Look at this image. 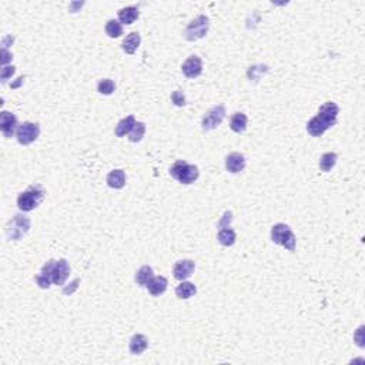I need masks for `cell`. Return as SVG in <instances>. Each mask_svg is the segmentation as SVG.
<instances>
[{
  "mask_svg": "<svg viewBox=\"0 0 365 365\" xmlns=\"http://www.w3.org/2000/svg\"><path fill=\"white\" fill-rule=\"evenodd\" d=\"M154 273H153V268L150 266H143L137 273H136V283L142 287H147V284L152 281V278Z\"/></svg>",
  "mask_w": 365,
  "mask_h": 365,
  "instance_id": "cb8c5ba5",
  "label": "cell"
},
{
  "mask_svg": "<svg viewBox=\"0 0 365 365\" xmlns=\"http://www.w3.org/2000/svg\"><path fill=\"white\" fill-rule=\"evenodd\" d=\"M18 118L10 111H2L0 114V130L6 139H10L18 130Z\"/></svg>",
  "mask_w": 365,
  "mask_h": 365,
  "instance_id": "30bf717a",
  "label": "cell"
},
{
  "mask_svg": "<svg viewBox=\"0 0 365 365\" xmlns=\"http://www.w3.org/2000/svg\"><path fill=\"white\" fill-rule=\"evenodd\" d=\"M136 118L134 116H127L125 118H121L116 126V136L117 137H125L126 134H130V132L133 130V127L136 126Z\"/></svg>",
  "mask_w": 365,
  "mask_h": 365,
  "instance_id": "d6986e66",
  "label": "cell"
},
{
  "mask_svg": "<svg viewBox=\"0 0 365 365\" xmlns=\"http://www.w3.org/2000/svg\"><path fill=\"white\" fill-rule=\"evenodd\" d=\"M181 70L188 79H196L203 73V62L198 56H190L187 60L183 63Z\"/></svg>",
  "mask_w": 365,
  "mask_h": 365,
  "instance_id": "8fae6325",
  "label": "cell"
},
{
  "mask_svg": "<svg viewBox=\"0 0 365 365\" xmlns=\"http://www.w3.org/2000/svg\"><path fill=\"white\" fill-rule=\"evenodd\" d=\"M194 268H196V264L191 260H181V261H177L174 264V268H173L174 278L178 280V281H184V280H187L188 277H191V274L194 273Z\"/></svg>",
  "mask_w": 365,
  "mask_h": 365,
  "instance_id": "7c38bea8",
  "label": "cell"
},
{
  "mask_svg": "<svg viewBox=\"0 0 365 365\" xmlns=\"http://www.w3.org/2000/svg\"><path fill=\"white\" fill-rule=\"evenodd\" d=\"M70 274V266L66 260H57L52 263V281L56 285H63Z\"/></svg>",
  "mask_w": 365,
  "mask_h": 365,
  "instance_id": "9c48e42d",
  "label": "cell"
},
{
  "mask_svg": "<svg viewBox=\"0 0 365 365\" xmlns=\"http://www.w3.org/2000/svg\"><path fill=\"white\" fill-rule=\"evenodd\" d=\"M106 181L108 187L120 190V188L125 187L126 184V173L123 170H113L107 174Z\"/></svg>",
  "mask_w": 365,
  "mask_h": 365,
  "instance_id": "e0dca14e",
  "label": "cell"
},
{
  "mask_svg": "<svg viewBox=\"0 0 365 365\" xmlns=\"http://www.w3.org/2000/svg\"><path fill=\"white\" fill-rule=\"evenodd\" d=\"M225 169L232 174H237L246 169V157L241 153H230L225 159Z\"/></svg>",
  "mask_w": 365,
  "mask_h": 365,
  "instance_id": "4fadbf2b",
  "label": "cell"
},
{
  "mask_svg": "<svg viewBox=\"0 0 365 365\" xmlns=\"http://www.w3.org/2000/svg\"><path fill=\"white\" fill-rule=\"evenodd\" d=\"M335 163H337V154L335 153H325V154H322V157H321L320 160L321 171L328 173V171L334 169Z\"/></svg>",
  "mask_w": 365,
  "mask_h": 365,
  "instance_id": "484cf974",
  "label": "cell"
},
{
  "mask_svg": "<svg viewBox=\"0 0 365 365\" xmlns=\"http://www.w3.org/2000/svg\"><path fill=\"white\" fill-rule=\"evenodd\" d=\"M144 133H146V125L142 121H137L133 127V130L129 134V139L132 143H139L144 137Z\"/></svg>",
  "mask_w": 365,
  "mask_h": 365,
  "instance_id": "4316f807",
  "label": "cell"
},
{
  "mask_svg": "<svg viewBox=\"0 0 365 365\" xmlns=\"http://www.w3.org/2000/svg\"><path fill=\"white\" fill-rule=\"evenodd\" d=\"M106 35L111 39H117L123 35V26L118 20L110 19L106 23Z\"/></svg>",
  "mask_w": 365,
  "mask_h": 365,
  "instance_id": "d4e9b609",
  "label": "cell"
},
{
  "mask_svg": "<svg viewBox=\"0 0 365 365\" xmlns=\"http://www.w3.org/2000/svg\"><path fill=\"white\" fill-rule=\"evenodd\" d=\"M139 16H140V12L134 6H127V8L118 10V22L125 23V25H133L139 19Z\"/></svg>",
  "mask_w": 365,
  "mask_h": 365,
  "instance_id": "ac0fdd59",
  "label": "cell"
},
{
  "mask_svg": "<svg viewBox=\"0 0 365 365\" xmlns=\"http://www.w3.org/2000/svg\"><path fill=\"white\" fill-rule=\"evenodd\" d=\"M114 90H116V84H114V81L113 80H110V79H103V80L98 81L97 84L98 93H101V94H104V96H108V94H111Z\"/></svg>",
  "mask_w": 365,
  "mask_h": 365,
  "instance_id": "83f0119b",
  "label": "cell"
},
{
  "mask_svg": "<svg viewBox=\"0 0 365 365\" xmlns=\"http://www.w3.org/2000/svg\"><path fill=\"white\" fill-rule=\"evenodd\" d=\"M167 285H169L167 278H164V277H153L152 281L147 284V288H149V291H150V294L153 297H159V295L166 293Z\"/></svg>",
  "mask_w": 365,
  "mask_h": 365,
  "instance_id": "9a60e30c",
  "label": "cell"
},
{
  "mask_svg": "<svg viewBox=\"0 0 365 365\" xmlns=\"http://www.w3.org/2000/svg\"><path fill=\"white\" fill-rule=\"evenodd\" d=\"M196 293V285L193 284V283H188V281H181L180 285H177V288H176V295H177L178 298H181V300H188V298H191Z\"/></svg>",
  "mask_w": 365,
  "mask_h": 365,
  "instance_id": "603a6c76",
  "label": "cell"
},
{
  "mask_svg": "<svg viewBox=\"0 0 365 365\" xmlns=\"http://www.w3.org/2000/svg\"><path fill=\"white\" fill-rule=\"evenodd\" d=\"M170 176L181 184H191L198 178L200 171L193 164H188L184 160H177L170 169Z\"/></svg>",
  "mask_w": 365,
  "mask_h": 365,
  "instance_id": "3957f363",
  "label": "cell"
},
{
  "mask_svg": "<svg viewBox=\"0 0 365 365\" xmlns=\"http://www.w3.org/2000/svg\"><path fill=\"white\" fill-rule=\"evenodd\" d=\"M171 101L178 107L186 106V96H184V93H183L181 90L173 91V94H171Z\"/></svg>",
  "mask_w": 365,
  "mask_h": 365,
  "instance_id": "f1b7e54d",
  "label": "cell"
},
{
  "mask_svg": "<svg viewBox=\"0 0 365 365\" xmlns=\"http://www.w3.org/2000/svg\"><path fill=\"white\" fill-rule=\"evenodd\" d=\"M271 240L274 241L276 244H278V246L287 249L288 251H294L295 250L297 240H295L293 230L287 224L278 223L271 228Z\"/></svg>",
  "mask_w": 365,
  "mask_h": 365,
  "instance_id": "277c9868",
  "label": "cell"
},
{
  "mask_svg": "<svg viewBox=\"0 0 365 365\" xmlns=\"http://www.w3.org/2000/svg\"><path fill=\"white\" fill-rule=\"evenodd\" d=\"M45 197V190L42 188V186H30L27 188L26 191L20 193L18 197V207L22 211H32L39 207V204L42 203Z\"/></svg>",
  "mask_w": 365,
  "mask_h": 365,
  "instance_id": "7a4b0ae2",
  "label": "cell"
},
{
  "mask_svg": "<svg viewBox=\"0 0 365 365\" xmlns=\"http://www.w3.org/2000/svg\"><path fill=\"white\" fill-rule=\"evenodd\" d=\"M231 211H227V213L224 214L223 218H221V221L218 223V228H224V227H228V225H225V224H230L231 221Z\"/></svg>",
  "mask_w": 365,
  "mask_h": 365,
  "instance_id": "4dcf8cb0",
  "label": "cell"
},
{
  "mask_svg": "<svg viewBox=\"0 0 365 365\" xmlns=\"http://www.w3.org/2000/svg\"><path fill=\"white\" fill-rule=\"evenodd\" d=\"M208 27H210V20L204 15L197 16L194 20L190 22V25L186 27L184 30V37L188 42H194L198 39H203L207 33H208Z\"/></svg>",
  "mask_w": 365,
  "mask_h": 365,
  "instance_id": "5b68a950",
  "label": "cell"
},
{
  "mask_svg": "<svg viewBox=\"0 0 365 365\" xmlns=\"http://www.w3.org/2000/svg\"><path fill=\"white\" fill-rule=\"evenodd\" d=\"M52 263H53V260L47 261L43 266V268H42L40 274L36 276V283H37V285L40 288H49L50 284L53 283L52 281Z\"/></svg>",
  "mask_w": 365,
  "mask_h": 365,
  "instance_id": "5bb4252c",
  "label": "cell"
},
{
  "mask_svg": "<svg viewBox=\"0 0 365 365\" xmlns=\"http://www.w3.org/2000/svg\"><path fill=\"white\" fill-rule=\"evenodd\" d=\"M40 136V126L37 123H32V121H25L19 126L18 129V142L23 146H29L33 142L37 140V137Z\"/></svg>",
  "mask_w": 365,
  "mask_h": 365,
  "instance_id": "52a82bcc",
  "label": "cell"
},
{
  "mask_svg": "<svg viewBox=\"0 0 365 365\" xmlns=\"http://www.w3.org/2000/svg\"><path fill=\"white\" fill-rule=\"evenodd\" d=\"M140 42H142V37H140V35H139L137 32H133V33H130V35L126 37L121 47H123V50H125L127 54H133L134 52L139 49Z\"/></svg>",
  "mask_w": 365,
  "mask_h": 365,
  "instance_id": "7402d4cb",
  "label": "cell"
},
{
  "mask_svg": "<svg viewBox=\"0 0 365 365\" xmlns=\"http://www.w3.org/2000/svg\"><path fill=\"white\" fill-rule=\"evenodd\" d=\"M247 123H249L247 116L244 113L238 111V113L232 114L231 120H230V127H231V130L234 133H242L247 129Z\"/></svg>",
  "mask_w": 365,
  "mask_h": 365,
  "instance_id": "ffe728a7",
  "label": "cell"
},
{
  "mask_svg": "<svg viewBox=\"0 0 365 365\" xmlns=\"http://www.w3.org/2000/svg\"><path fill=\"white\" fill-rule=\"evenodd\" d=\"M15 71H16V69L13 66H3V69H2V80H8L10 76L15 74Z\"/></svg>",
  "mask_w": 365,
  "mask_h": 365,
  "instance_id": "f546056e",
  "label": "cell"
},
{
  "mask_svg": "<svg viewBox=\"0 0 365 365\" xmlns=\"http://www.w3.org/2000/svg\"><path fill=\"white\" fill-rule=\"evenodd\" d=\"M130 352L132 354H134V355H140V354H143L146 349H147V347H149V339L146 338L143 334H136V335H133L132 337V339H130Z\"/></svg>",
  "mask_w": 365,
  "mask_h": 365,
  "instance_id": "2e32d148",
  "label": "cell"
},
{
  "mask_svg": "<svg viewBox=\"0 0 365 365\" xmlns=\"http://www.w3.org/2000/svg\"><path fill=\"white\" fill-rule=\"evenodd\" d=\"M29 228H30V220L27 218L26 215L18 214V215L13 217V220L9 223L6 231H8V237H9L10 240L18 241L23 235H26Z\"/></svg>",
  "mask_w": 365,
  "mask_h": 365,
  "instance_id": "8992f818",
  "label": "cell"
},
{
  "mask_svg": "<svg viewBox=\"0 0 365 365\" xmlns=\"http://www.w3.org/2000/svg\"><path fill=\"white\" fill-rule=\"evenodd\" d=\"M224 117H225V107L223 104H218V106H214L213 108H210L205 116L203 117V121H201V126H203V130H214L217 129L218 126L223 123Z\"/></svg>",
  "mask_w": 365,
  "mask_h": 365,
  "instance_id": "ba28073f",
  "label": "cell"
},
{
  "mask_svg": "<svg viewBox=\"0 0 365 365\" xmlns=\"http://www.w3.org/2000/svg\"><path fill=\"white\" fill-rule=\"evenodd\" d=\"M338 113L339 107L334 101L324 103L318 110V114L312 117L307 123V132L311 134L312 137H321L328 129L337 125Z\"/></svg>",
  "mask_w": 365,
  "mask_h": 365,
  "instance_id": "6da1fadb",
  "label": "cell"
},
{
  "mask_svg": "<svg viewBox=\"0 0 365 365\" xmlns=\"http://www.w3.org/2000/svg\"><path fill=\"white\" fill-rule=\"evenodd\" d=\"M77 284H79V280H74V281H73V288H76ZM63 293H64V294H71V293H73V290H67V288H64V290H63Z\"/></svg>",
  "mask_w": 365,
  "mask_h": 365,
  "instance_id": "1f68e13d",
  "label": "cell"
},
{
  "mask_svg": "<svg viewBox=\"0 0 365 365\" xmlns=\"http://www.w3.org/2000/svg\"><path fill=\"white\" fill-rule=\"evenodd\" d=\"M218 242L224 246V247H231L235 242V231L230 228V227H224V228H218V234H217Z\"/></svg>",
  "mask_w": 365,
  "mask_h": 365,
  "instance_id": "44dd1931",
  "label": "cell"
}]
</instances>
